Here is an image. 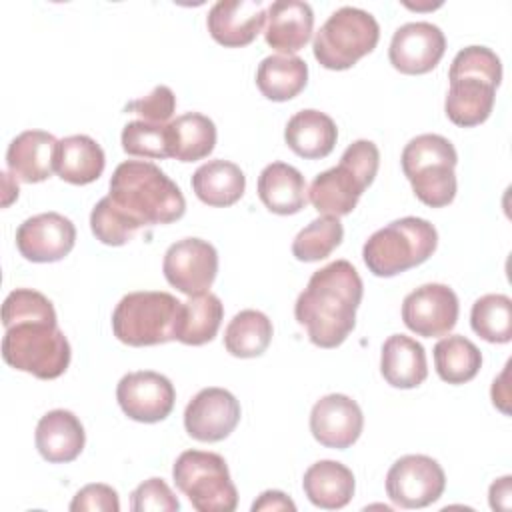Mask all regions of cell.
<instances>
[{
	"mask_svg": "<svg viewBox=\"0 0 512 512\" xmlns=\"http://www.w3.org/2000/svg\"><path fill=\"white\" fill-rule=\"evenodd\" d=\"M364 284L348 260H334L316 270L294 304V316L318 348H336L356 326Z\"/></svg>",
	"mask_w": 512,
	"mask_h": 512,
	"instance_id": "6da1fadb",
	"label": "cell"
},
{
	"mask_svg": "<svg viewBox=\"0 0 512 512\" xmlns=\"http://www.w3.org/2000/svg\"><path fill=\"white\" fill-rule=\"evenodd\" d=\"M108 196L138 228L170 224L186 212V200L178 184L146 160L118 164L110 178Z\"/></svg>",
	"mask_w": 512,
	"mask_h": 512,
	"instance_id": "7a4b0ae2",
	"label": "cell"
},
{
	"mask_svg": "<svg viewBox=\"0 0 512 512\" xmlns=\"http://www.w3.org/2000/svg\"><path fill=\"white\" fill-rule=\"evenodd\" d=\"M448 80L444 102L448 120L462 128L478 126L494 108L496 88L502 80L500 58L486 46H466L454 56Z\"/></svg>",
	"mask_w": 512,
	"mask_h": 512,
	"instance_id": "3957f363",
	"label": "cell"
},
{
	"mask_svg": "<svg viewBox=\"0 0 512 512\" xmlns=\"http://www.w3.org/2000/svg\"><path fill=\"white\" fill-rule=\"evenodd\" d=\"M4 330L2 358L8 366L40 380H54L66 372L72 350L56 312L18 318Z\"/></svg>",
	"mask_w": 512,
	"mask_h": 512,
	"instance_id": "277c9868",
	"label": "cell"
},
{
	"mask_svg": "<svg viewBox=\"0 0 512 512\" xmlns=\"http://www.w3.org/2000/svg\"><path fill=\"white\" fill-rule=\"evenodd\" d=\"M380 166V152L372 140H354L342 154L338 166L320 172L310 188V204L324 216L350 214L364 190L374 182Z\"/></svg>",
	"mask_w": 512,
	"mask_h": 512,
	"instance_id": "5b68a950",
	"label": "cell"
},
{
	"mask_svg": "<svg viewBox=\"0 0 512 512\" xmlns=\"http://www.w3.org/2000/svg\"><path fill=\"white\" fill-rule=\"evenodd\" d=\"M438 246L436 228L416 216L398 218L376 230L362 248V258L374 276L390 278L426 262Z\"/></svg>",
	"mask_w": 512,
	"mask_h": 512,
	"instance_id": "8992f818",
	"label": "cell"
},
{
	"mask_svg": "<svg viewBox=\"0 0 512 512\" xmlns=\"http://www.w3.org/2000/svg\"><path fill=\"white\" fill-rule=\"evenodd\" d=\"M402 170L416 198L430 206H448L456 196V162L454 144L440 134H420L402 150Z\"/></svg>",
	"mask_w": 512,
	"mask_h": 512,
	"instance_id": "52a82bcc",
	"label": "cell"
},
{
	"mask_svg": "<svg viewBox=\"0 0 512 512\" xmlns=\"http://www.w3.org/2000/svg\"><path fill=\"white\" fill-rule=\"evenodd\" d=\"M180 306L182 302L168 292H130L112 312V332L122 344L136 348L176 340Z\"/></svg>",
	"mask_w": 512,
	"mask_h": 512,
	"instance_id": "ba28073f",
	"label": "cell"
},
{
	"mask_svg": "<svg viewBox=\"0 0 512 512\" xmlns=\"http://www.w3.org/2000/svg\"><path fill=\"white\" fill-rule=\"evenodd\" d=\"M378 38L380 26L370 12L356 6H342L320 26L312 50L320 66L348 70L376 48Z\"/></svg>",
	"mask_w": 512,
	"mask_h": 512,
	"instance_id": "9c48e42d",
	"label": "cell"
},
{
	"mask_svg": "<svg viewBox=\"0 0 512 512\" xmlns=\"http://www.w3.org/2000/svg\"><path fill=\"white\" fill-rule=\"evenodd\" d=\"M172 478L198 512H232L238 506L226 460L216 452H182L172 466Z\"/></svg>",
	"mask_w": 512,
	"mask_h": 512,
	"instance_id": "30bf717a",
	"label": "cell"
},
{
	"mask_svg": "<svg viewBox=\"0 0 512 512\" xmlns=\"http://www.w3.org/2000/svg\"><path fill=\"white\" fill-rule=\"evenodd\" d=\"M446 488L442 466L424 454L398 458L386 474V494L400 508H424L436 502Z\"/></svg>",
	"mask_w": 512,
	"mask_h": 512,
	"instance_id": "8fae6325",
	"label": "cell"
},
{
	"mask_svg": "<svg viewBox=\"0 0 512 512\" xmlns=\"http://www.w3.org/2000/svg\"><path fill=\"white\" fill-rule=\"evenodd\" d=\"M162 270L168 284L182 294H204L218 274V252L208 240L182 238L166 250Z\"/></svg>",
	"mask_w": 512,
	"mask_h": 512,
	"instance_id": "7c38bea8",
	"label": "cell"
},
{
	"mask_svg": "<svg viewBox=\"0 0 512 512\" xmlns=\"http://www.w3.org/2000/svg\"><path fill=\"white\" fill-rule=\"evenodd\" d=\"M116 400L128 418L154 424L170 416L176 390L164 374L154 370H138L120 378L116 386Z\"/></svg>",
	"mask_w": 512,
	"mask_h": 512,
	"instance_id": "4fadbf2b",
	"label": "cell"
},
{
	"mask_svg": "<svg viewBox=\"0 0 512 512\" xmlns=\"http://www.w3.org/2000/svg\"><path fill=\"white\" fill-rule=\"evenodd\" d=\"M460 304L456 292L446 284H424L402 302V320L408 330L424 338L448 334L458 320Z\"/></svg>",
	"mask_w": 512,
	"mask_h": 512,
	"instance_id": "5bb4252c",
	"label": "cell"
},
{
	"mask_svg": "<svg viewBox=\"0 0 512 512\" xmlns=\"http://www.w3.org/2000/svg\"><path fill=\"white\" fill-rule=\"evenodd\" d=\"M240 402L224 388H202L184 410V428L198 442H220L240 422Z\"/></svg>",
	"mask_w": 512,
	"mask_h": 512,
	"instance_id": "9a60e30c",
	"label": "cell"
},
{
	"mask_svg": "<svg viewBox=\"0 0 512 512\" xmlns=\"http://www.w3.org/2000/svg\"><path fill=\"white\" fill-rule=\"evenodd\" d=\"M76 228L58 212H42L26 218L16 230L18 252L30 262H58L70 254Z\"/></svg>",
	"mask_w": 512,
	"mask_h": 512,
	"instance_id": "2e32d148",
	"label": "cell"
},
{
	"mask_svg": "<svg viewBox=\"0 0 512 512\" xmlns=\"http://www.w3.org/2000/svg\"><path fill=\"white\" fill-rule=\"evenodd\" d=\"M444 32L432 22L402 24L390 42V64L402 74H426L434 70L444 56Z\"/></svg>",
	"mask_w": 512,
	"mask_h": 512,
	"instance_id": "e0dca14e",
	"label": "cell"
},
{
	"mask_svg": "<svg viewBox=\"0 0 512 512\" xmlns=\"http://www.w3.org/2000/svg\"><path fill=\"white\" fill-rule=\"evenodd\" d=\"M362 428V410L346 394H326L312 406L310 432L326 448H350L360 438Z\"/></svg>",
	"mask_w": 512,
	"mask_h": 512,
	"instance_id": "ac0fdd59",
	"label": "cell"
},
{
	"mask_svg": "<svg viewBox=\"0 0 512 512\" xmlns=\"http://www.w3.org/2000/svg\"><path fill=\"white\" fill-rule=\"evenodd\" d=\"M266 20L260 0H218L206 18L210 36L226 48L248 46Z\"/></svg>",
	"mask_w": 512,
	"mask_h": 512,
	"instance_id": "d6986e66",
	"label": "cell"
},
{
	"mask_svg": "<svg viewBox=\"0 0 512 512\" xmlns=\"http://www.w3.org/2000/svg\"><path fill=\"white\" fill-rule=\"evenodd\" d=\"M36 448L50 464L72 462L80 456L86 442V432L80 418L64 408L46 412L36 424Z\"/></svg>",
	"mask_w": 512,
	"mask_h": 512,
	"instance_id": "ffe728a7",
	"label": "cell"
},
{
	"mask_svg": "<svg viewBox=\"0 0 512 512\" xmlns=\"http://www.w3.org/2000/svg\"><path fill=\"white\" fill-rule=\"evenodd\" d=\"M314 12L302 0H276L266 10V44L278 52L294 54L312 36Z\"/></svg>",
	"mask_w": 512,
	"mask_h": 512,
	"instance_id": "44dd1931",
	"label": "cell"
},
{
	"mask_svg": "<svg viewBox=\"0 0 512 512\" xmlns=\"http://www.w3.org/2000/svg\"><path fill=\"white\" fill-rule=\"evenodd\" d=\"M58 140L46 130L20 132L6 150V164L14 178L36 184L54 172Z\"/></svg>",
	"mask_w": 512,
	"mask_h": 512,
	"instance_id": "7402d4cb",
	"label": "cell"
},
{
	"mask_svg": "<svg viewBox=\"0 0 512 512\" xmlns=\"http://www.w3.org/2000/svg\"><path fill=\"white\" fill-rule=\"evenodd\" d=\"M380 372L394 388L420 386L428 376L424 346L404 334L388 336L382 344Z\"/></svg>",
	"mask_w": 512,
	"mask_h": 512,
	"instance_id": "603a6c76",
	"label": "cell"
},
{
	"mask_svg": "<svg viewBox=\"0 0 512 512\" xmlns=\"http://www.w3.org/2000/svg\"><path fill=\"white\" fill-rule=\"evenodd\" d=\"M284 140L294 154L306 160H318L334 150L338 128L328 114L308 108L296 112L288 120L284 128Z\"/></svg>",
	"mask_w": 512,
	"mask_h": 512,
	"instance_id": "cb8c5ba5",
	"label": "cell"
},
{
	"mask_svg": "<svg viewBox=\"0 0 512 512\" xmlns=\"http://www.w3.org/2000/svg\"><path fill=\"white\" fill-rule=\"evenodd\" d=\"M306 498L324 510L344 508L354 496V474L348 466L336 460L314 462L302 478Z\"/></svg>",
	"mask_w": 512,
	"mask_h": 512,
	"instance_id": "d4e9b609",
	"label": "cell"
},
{
	"mask_svg": "<svg viewBox=\"0 0 512 512\" xmlns=\"http://www.w3.org/2000/svg\"><path fill=\"white\" fill-rule=\"evenodd\" d=\"M258 196L274 214H296L308 200L306 180L298 168L286 162H272L258 176Z\"/></svg>",
	"mask_w": 512,
	"mask_h": 512,
	"instance_id": "484cf974",
	"label": "cell"
},
{
	"mask_svg": "<svg viewBox=\"0 0 512 512\" xmlns=\"http://www.w3.org/2000/svg\"><path fill=\"white\" fill-rule=\"evenodd\" d=\"M104 150L102 146L86 136L74 134L58 140L56 158H54V172L70 184L84 186L100 178L104 172Z\"/></svg>",
	"mask_w": 512,
	"mask_h": 512,
	"instance_id": "4316f807",
	"label": "cell"
},
{
	"mask_svg": "<svg viewBox=\"0 0 512 512\" xmlns=\"http://www.w3.org/2000/svg\"><path fill=\"white\" fill-rule=\"evenodd\" d=\"M192 190L208 206L226 208L236 204L246 190V176L230 160H208L192 174Z\"/></svg>",
	"mask_w": 512,
	"mask_h": 512,
	"instance_id": "83f0119b",
	"label": "cell"
},
{
	"mask_svg": "<svg viewBox=\"0 0 512 512\" xmlns=\"http://www.w3.org/2000/svg\"><path fill=\"white\" fill-rule=\"evenodd\" d=\"M308 82V64L294 54L266 56L256 70V86L268 100L286 102L298 96Z\"/></svg>",
	"mask_w": 512,
	"mask_h": 512,
	"instance_id": "f1b7e54d",
	"label": "cell"
},
{
	"mask_svg": "<svg viewBox=\"0 0 512 512\" xmlns=\"http://www.w3.org/2000/svg\"><path fill=\"white\" fill-rule=\"evenodd\" d=\"M224 306L212 292L190 296L180 306L176 322V340L188 346H202L210 342L222 324Z\"/></svg>",
	"mask_w": 512,
	"mask_h": 512,
	"instance_id": "f546056e",
	"label": "cell"
},
{
	"mask_svg": "<svg viewBox=\"0 0 512 512\" xmlns=\"http://www.w3.org/2000/svg\"><path fill=\"white\" fill-rule=\"evenodd\" d=\"M170 156L180 162L206 158L216 146V126L200 112H186L168 124Z\"/></svg>",
	"mask_w": 512,
	"mask_h": 512,
	"instance_id": "4dcf8cb0",
	"label": "cell"
},
{
	"mask_svg": "<svg viewBox=\"0 0 512 512\" xmlns=\"http://www.w3.org/2000/svg\"><path fill=\"white\" fill-rule=\"evenodd\" d=\"M272 322L260 310H240L224 330V346L236 358H256L272 342Z\"/></svg>",
	"mask_w": 512,
	"mask_h": 512,
	"instance_id": "1f68e13d",
	"label": "cell"
},
{
	"mask_svg": "<svg viewBox=\"0 0 512 512\" xmlns=\"http://www.w3.org/2000/svg\"><path fill=\"white\" fill-rule=\"evenodd\" d=\"M434 366L444 382L464 384L478 374L482 366V354L472 340L462 334H452L436 342Z\"/></svg>",
	"mask_w": 512,
	"mask_h": 512,
	"instance_id": "d6a6232c",
	"label": "cell"
},
{
	"mask_svg": "<svg viewBox=\"0 0 512 512\" xmlns=\"http://www.w3.org/2000/svg\"><path fill=\"white\" fill-rule=\"evenodd\" d=\"M472 330L486 342L506 344L512 340V300L506 294H486L472 304Z\"/></svg>",
	"mask_w": 512,
	"mask_h": 512,
	"instance_id": "836d02e7",
	"label": "cell"
},
{
	"mask_svg": "<svg viewBox=\"0 0 512 512\" xmlns=\"http://www.w3.org/2000/svg\"><path fill=\"white\" fill-rule=\"evenodd\" d=\"M344 238L342 222L336 216H320L302 228L294 242L292 254L300 262H318L332 254Z\"/></svg>",
	"mask_w": 512,
	"mask_h": 512,
	"instance_id": "e575fe53",
	"label": "cell"
},
{
	"mask_svg": "<svg viewBox=\"0 0 512 512\" xmlns=\"http://www.w3.org/2000/svg\"><path fill=\"white\" fill-rule=\"evenodd\" d=\"M120 140H122L124 152L130 156H142V158H154V160L172 158L168 124L134 120L124 126Z\"/></svg>",
	"mask_w": 512,
	"mask_h": 512,
	"instance_id": "d590c367",
	"label": "cell"
},
{
	"mask_svg": "<svg viewBox=\"0 0 512 512\" xmlns=\"http://www.w3.org/2000/svg\"><path fill=\"white\" fill-rule=\"evenodd\" d=\"M90 228L96 240L108 246H122L130 242L138 230V224L132 222L110 196H104L90 214Z\"/></svg>",
	"mask_w": 512,
	"mask_h": 512,
	"instance_id": "8d00e7d4",
	"label": "cell"
},
{
	"mask_svg": "<svg viewBox=\"0 0 512 512\" xmlns=\"http://www.w3.org/2000/svg\"><path fill=\"white\" fill-rule=\"evenodd\" d=\"M130 508L134 512H176L180 502L162 478H148L130 494Z\"/></svg>",
	"mask_w": 512,
	"mask_h": 512,
	"instance_id": "74e56055",
	"label": "cell"
},
{
	"mask_svg": "<svg viewBox=\"0 0 512 512\" xmlns=\"http://www.w3.org/2000/svg\"><path fill=\"white\" fill-rule=\"evenodd\" d=\"M124 110L138 114L144 122L166 124V120H170L176 110V96L168 86L160 84L150 94L128 102Z\"/></svg>",
	"mask_w": 512,
	"mask_h": 512,
	"instance_id": "f35d334b",
	"label": "cell"
},
{
	"mask_svg": "<svg viewBox=\"0 0 512 512\" xmlns=\"http://www.w3.org/2000/svg\"><path fill=\"white\" fill-rule=\"evenodd\" d=\"M70 510L72 512H80V510L118 512L120 510L118 492L108 484H86L72 498Z\"/></svg>",
	"mask_w": 512,
	"mask_h": 512,
	"instance_id": "ab89813d",
	"label": "cell"
},
{
	"mask_svg": "<svg viewBox=\"0 0 512 512\" xmlns=\"http://www.w3.org/2000/svg\"><path fill=\"white\" fill-rule=\"evenodd\" d=\"M252 510H296V504L280 490H266L258 496V500L252 504Z\"/></svg>",
	"mask_w": 512,
	"mask_h": 512,
	"instance_id": "60d3db41",
	"label": "cell"
},
{
	"mask_svg": "<svg viewBox=\"0 0 512 512\" xmlns=\"http://www.w3.org/2000/svg\"><path fill=\"white\" fill-rule=\"evenodd\" d=\"M510 482H512L510 476H502L496 482H492V486H490V508L492 510H510V496H512Z\"/></svg>",
	"mask_w": 512,
	"mask_h": 512,
	"instance_id": "b9f144b4",
	"label": "cell"
},
{
	"mask_svg": "<svg viewBox=\"0 0 512 512\" xmlns=\"http://www.w3.org/2000/svg\"><path fill=\"white\" fill-rule=\"evenodd\" d=\"M508 376V364H506V368L502 370V374L494 380V384H492V402H494V406H498L504 414H510V410H508V390H506V384H504V378Z\"/></svg>",
	"mask_w": 512,
	"mask_h": 512,
	"instance_id": "7bdbcfd3",
	"label": "cell"
}]
</instances>
